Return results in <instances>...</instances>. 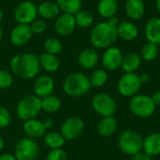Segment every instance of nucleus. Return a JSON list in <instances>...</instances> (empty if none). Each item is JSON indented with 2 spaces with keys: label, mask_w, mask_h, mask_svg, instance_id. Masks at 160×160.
<instances>
[{
  "label": "nucleus",
  "mask_w": 160,
  "mask_h": 160,
  "mask_svg": "<svg viewBox=\"0 0 160 160\" xmlns=\"http://www.w3.org/2000/svg\"><path fill=\"white\" fill-rule=\"evenodd\" d=\"M9 66L12 73L22 80H31L37 77L41 68L38 56L30 52L14 55Z\"/></svg>",
  "instance_id": "f257e3e1"
},
{
  "label": "nucleus",
  "mask_w": 160,
  "mask_h": 160,
  "mask_svg": "<svg viewBox=\"0 0 160 160\" xmlns=\"http://www.w3.org/2000/svg\"><path fill=\"white\" fill-rule=\"evenodd\" d=\"M117 27L108 22H102L94 26L90 32V41L97 49H107L117 39Z\"/></svg>",
  "instance_id": "f03ea898"
},
{
  "label": "nucleus",
  "mask_w": 160,
  "mask_h": 160,
  "mask_svg": "<svg viewBox=\"0 0 160 160\" xmlns=\"http://www.w3.org/2000/svg\"><path fill=\"white\" fill-rule=\"evenodd\" d=\"M89 78L82 72L69 74L63 82V91L69 97H82L91 89Z\"/></svg>",
  "instance_id": "7ed1b4c3"
},
{
  "label": "nucleus",
  "mask_w": 160,
  "mask_h": 160,
  "mask_svg": "<svg viewBox=\"0 0 160 160\" xmlns=\"http://www.w3.org/2000/svg\"><path fill=\"white\" fill-rule=\"evenodd\" d=\"M42 111L41 98L35 94L26 95L21 98L16 107V114L22 121L34 119Z\"/></svg>",
  "instance_id": "20e7f679"
},
{
  "label": "nucleus",
  "mask_w": 160,
  "mask_h": 160,
  "mask_svg": "<svg viewBox=\"0 0 160 160\" xmlns=\"http://www.w3.org/2000/svg\"><path fill=\"white\" fill-rule=\"evenodd\" d=\"M142 142L141 135L133 130H124L118 138L120 150L128 156H135L142 151Z\"/></svg>",
  "instance_id": "39448f33"
},
{
  "label": "nucleus",
  "mask_w": 160,
  "mask_h": 160,
  "mask_svg": "<svg viewBox=\"0 0 160 160\" xmlns=\"http://www.w3.org/2000/svg\"><path fill=\"white\" fill-rule=\"evenodd\" d=\"M129 110L137 117L147 118L155 113L156 105L151 97L135 95L129 101Z\"/></svg>",
  "instance_id": "423d86ee"
},
{
  "label": "nucleus",
  "mask_w": 160,
  "mask_h": 160,
  "mask_svg": "<svg viewBox=\"0 0 160 160\" xmlns=\"http://www.w3.org/2000/svg\"><path fill=\"white\" fill-rule=\"evenodd\" d=\"M92 107L94 111L102 117L113 116L117 110L114 98L107 93H98L92 98Z\"/></svg>",
  "instance_id": "0eeeda50"
},
{
  "label": "nucleus",
  "mask_w": 160,
  "mask_h": 160,
  "mask_svg": "<svg viewBox=\"0 0 160 160\" xmlns=\"http://www.w3.org/2000/svg\"><path fill=\"white\" fill-rule=\"evenodd\" d=\"M38 154L39 146L32 138H22L15 145L14 156L17 160H36Z\"/></svg>",
  "instance_id": "6e6552de"
},
{
  "label": "nucleus",
  "mask_w": 160,
  "mask_h": 160,
  "mask_svg": "<svg viewBox=\"0 0 160 160\" xmlns=\"http://www.w3.org/2000/svg\"><path fill=\"white\" fill-rule=\"evenodd\" d=\"M140 75L136 73H126L118 81V92L124 97H134L142 86Z\"/></svg>",
  "instance_id": "1a4fd4ad"
},
{
  "label": "nucleus",
  "mask_w": 160,
  "mask_h": 160,
  "mask_svg": "<svg viewBox=\"0 0 160 160\" xmlns=\"http://www.w3.org/2000/svg\"><path fill=\"white\" fill-rule=\"evenodd\" d=\"M38 7L32 1H22L14 9V19L18 23L30 24L38 17Z\"/></svg>",
  "instance_id": "9d476101"
},
{
  "label": "nucleus",
  "mask_w": 160,
  "mask_h": 160,
  "mask_svg": "<svg viewBox=\"0 0 160 160\" xmlns=\"http://www.w3.org/2000/svg\"><path fill=\"white\" fill-rule=\"evenodd\" d=\"M84 129V122L80 117H69L61 126V134L66 141H72L81 136Z\"/></svg>",
  "instance_id": "9b49d317"
},
{
  "label": "nucleus",
  "mask_w": 160,
  "mask_h": 160,
  "mask_svg": "<svg viewBox=\"0 0 160 160\" xmlns=\"http://www.w3.org/2000/svg\"><path fill=\"white\" fill-rule=\"evenodd\" d=\"M33 36L30 24L18 23L14 26L9 35L10 43L16 47H22L27 44Z\"/></svg>",
  "instance_id": "f8f14e48"
},
{
  "label": "nucleus",
  "mask_w": 160,
  "mask_h": 160,
  "mask_svg": "<svg viewBox=\"0 0 160 160\" xmlns=\"http://www.w3.org/2000/svg\"><path fill=\"white\" fill-rule=\"evenodd\" d=\"M77 24L74 15L68 13L59 14L54 22V30L57 35L62 37H67L72 34Z\"/></svg>",
  "instance_id": "ddd939ff"
},
{
  "label": "nucleus",
  "mask_w": 160,
  "mask_h": 160,
  "mask_svg": "<svg viewBox=\"0 0 160 160\" xmlns=\"http://www.w3.org/2000/svg\"><path fill=\"white\" fill-rule=\"evenodd\" d=\"M123 56L122 52L118 48L111 46L105 50L102 55V65L108 70H116L121 68Z\"/></svg>",
  "instance_id": "4468645a"
},
{
  "label": "nucleus",
  "mask_w": 160,
  "mask_h": 160,
  "mask_svg": "<svg viewBox=\"0 0 160 160\" xmlns=\"http://www.w3.org/2000/svg\"><path fill=\"white\" fill-rule=\"evenodd\" d=\"M54 90L53 79L49 75H41L38 77L34 82V93L40 98L52 95Z\"/></svg>",
  "instance_id": "2eb2a0df"
},
{
  "label": "nucleus",
  "mask_w": 160,
  "mask_h": 160,
  "mask_svg": "<svg viewBox=\"0 0 160 160\" xmlns=\"http://www.w3.org/2000/svg\"><path fill=\"white\" fill-rule=\"evenodd\" d=\"M98 53L95 49L87 48L82 50L79 56H78V62L79 65L85 69H92L94 68L98 63Z\"/></svg>",
  "instance_id": "dca6fc26"
},
{
  "label": "nucleus",
  "mask_w": 160,
  "mask_h": 160,
  "mask_svg": "<svg viewBox=\"0 0 160 160\" xmlns=\"http://www.w3.org/2000/svg\"><path fill=\"white\" fill-rule=\"evenodd\" d=\"M23 131L27 135V137L32 139H37L43 137L46 132V128L43 123L36 118L27 120L23 123Z\"/></svg>",
  "instance_id": "f3484780"
},
{
  "label": "nucleus",
  "mask_w": 160,
  "mask_h": 160,
  "mask_svg": "<svg viewBox=\"0 0 160 160\" xmlns=\"http://www.w3.org/2000/svg\"><path fill=\"white\" fill-rule=\"evenodd\" d=\"M144 34L148 42L154 44H160V18L155 17L150 19L144 28Z\"/></svg>",
  "instance_id": "a211bd4d"
},
{
  "label": "nucleus",
  "mask_w": 160,
  "mask_h": 160,
  "mask_svg": "<svg viewBox=\"0 0 160 160\" xmlns=\"http://www.w3.org/2000/svg\"><path fill=\"white\" fill-rule=\"evenodd\" d=\"M125 10L128 18L131 20H139L145 13V5L142 0H127L125 3Z\"/></svg>",
  "instance_id": "6ab92c4d"
},
{
  "label": "nucleus",
  "mask_w": 160,
  "mask_h": 160,
  "mask_svg": "<svg viewBox=\"0 0 160 160\" xmlns=\"http://www.w3.org/2000/svg\"><path fill=\"white\" fill-rule=\"evenodd\" d=\"M142 150L152 158L160 155V133L148 135L142 142Z\"/></svg>",
  "instance_id": "aec40b11"
},
{
  "label": "nucleus",
  "mask_w": 160,
  "mask_h": 160,
  "mask_svg": "<svg viewBox=\"0 0 160 160\" xmlns=\"http://www.w3.org/2000/svg\"><path fill=\"white\" fill-rule=\"evenodd\" d=\"M117 35L124 40H134L139 35V29L137 25L131 22H123L117 26Z\"/></svg>",
  "instance_id": "412c9836"
},
{
  "label": "nucleus",
  "mask_w": 160,
  "mask_h": 160,
  "mask_svg": "<svg viewBox=\"0 0 160 160\" xmlns=\"http://www.w3.org/2000/svg\"><path fill=\"white\" fill-rule=\"evenodd\" d=\"M142 65V57L137 52H128L123 56L121 68L126 73H135Z\"/></svg>",
  "instance_id": "4be33fe9"
},
{
  "label": "nucleus",
  "mask_w": 160,
  "mask_h": 160,
  "mask_svg": "<svg viewBox=\"0 0 160 160\" xmlns=\"http://www.w3.org/2000/svg\"><path fill=\"white\" fill-rule=\"evenodd\" d=\"M38 13L43 20H52L57 18L60 14V8L55 2L45 1L38 6Z\"/></svg>",
  "instance_id": "5701e85b"
},
{
  "label": "nucleus",
  "mask_w": 160,
  "mask_h": 160,
  "mask_svg": "<svg viewBox=\"0 0 160 160\" xmlns=\"http://www.w3.org/2000/svg\"><path fill=\"white\" fill-rule=\"evenodd\" d=\"M117 129V121L113 116L102 117L98 125V132L102 137H110Z\"/></svg>",
  "instance_id": "b1692460"
},
{
  "label": "nucleus",
  "mask_w": 160,
  "mask_h": 160,
  "mask_svg": "<svg viewBox=\"0 0 160 160\" xmlns=\"http://www.w3.org/2000/svg\"><path fill=\"white\" fill-rule=\"evenodd\" d=\"M40 68L47 72H55L60 68V59L57 55L43 52L38 56Z\"/></svg>",
  "instance_id": "393cba45"
},
{
  "label": "nucleus",
  "mask_w": 160,
  "mask_h": 160,
  "mask_svg": "<svg viewBox=\"0 0 160 160\" xmlns=\"http://www.w3.org/2000/svg\"><path fill=\"white\" fill-rule=\"evenodd\" d=\"M118 5L116 0H100L98 4V11L99 15L105 19H109L116 14Z\"/></svg>",
  "instance_id": "a878e982"
},
{
  "label": "nucleus",
  "mask_w": 160,
  "mask_h": 160,
  "mask_svg": "<svg viewBox=\"0 0 160 160\" xmlns=\"http://www.w3.org/2000/svg\"><path fill=\"white\" fill-rule=\"evenodd\" d=\"M55 3L63 13L71 15H75L80 11L82 6V0H56Z\"/></svg>",
  "instance_id": "bb28decb"
},
{
  "label": "nucleus",
  "mask_w": 160,
  "mask_h": 160,
  "mask_svg": "<svg viewBox=\"0 0 160 160\" xmlns=\"http://www.w3.org/2000/svg\"><path fill=\"white\" fill-rule=\"evenodd\" d=\"M65 138L61 132L50 131L44 135V142L51 149H59L62 148L65 144Z\"/></svg>",
  "instance_id": "cd10ccee"
},
{
  "label": "nucleus",
  "mask_w": 160,
  "mask_h": 160,
  "mask_svg": "<svg viewBox=\"0 0 160 160\" xmlns=\"http://www.w3.org/2000/svg\"><path fill=\"white\" fill-rule=\"evenodd\" d=\"M61 106H62V102L60 98L56 96L50 95L48 97L41 98L42 111L48 113H53V112H58L61 109Z\"/></svg>",
  "instance_id": "c85d7f7f"
},
{
  "label": "nucleus",
  "mask_w": 160,
  "mask_h": 160,
  "mask_svg": "<svg viewBox=\"0 0 160 160\" xmlns=\"http://www.w3.org/2000/svg\"><path fill=\"white\" fill-rule=\"evenodd\" d=\"M158 52L159 51H158V47L157 44H154L152 42H147L142 46L140 55L142 59L147 62H151L158 57Z\"/></svg>",
  "instance_id": "c756f323"
},
{
  "label": "nucleus",
  "mask_w": 160,
  "mask_h": 160,
  "mask_svg": "<svg viewBox=\"0 0 160 160\" xmlns=\"http://www.w3.org/2000/svg\"><path fill=\"white\" fill-rule=\"evenodd\" d=\"M74 18H75L76 24L82 28H87L91 26L94 22V16L88 10L81 9L74 15Z\"/></svg>",
  "instance_id": "7c9ffc66"
},
{
  "label": "nucleus",
  "mask_w": 160,
  "mask_h": 160,
  "mask_svg": "<svg viewBox=\"0 0 160 160\" xmlns=\"http://www.w3.org/2000/svg\"><path fill=\"white\" fill-rule=\"evenodd\" d=\"M43 48H44L45 52L57 55L62 52L63 44L56 38H48L43 43Z\"/></svg>",
  "instance_id": "2f4dec72"
},
{
  "label": "nucleus",
  "mask_w": 160,
  "mask_h": 160,
  "mask_svg": "<svg viewBox=\"0 0 160 160\" xmlns=\"http://www.w3.org/2000/svg\"><path fill=\"white\" fill-rule=\"evenodd\" d=\"M89 80H90V83L92 87H101L107 82L108 74L106 70L98 68L92 72Z\"/></svg>",
  "instance_id": "473e14b6"
},
{
  "label": "nucleus",
  "mask_w": 160,
  "mask_h": 160,
  "mask_svg": "<svg viewBox=\"0 0 160 160\" xmlns=\"http://www.w3.org/2000/svg\"><path fill=\"white\" fill-rule=\"evenodd\" d=\"M13 77L5 69H0V89H8L12 85Z\"/></svg>",
  "instance_id": "72a5a7b5"
},
{
  "label": "nucleus",
  "mask_w": 160,
  "mask_h": 160,
  "mask_svg": "<svg viewBox=\"0 0 160 160\" xmlns=\"http://www.w3.org/2000/svg\"><path fill=\"white\" fill-rule=\"evenodd\" d=\"M33 34H42L47 30V22L43 19H36L30 23Z\"/></svg>",
  "instance_id": "f704fd0d"
},
{
  "label": "nucleus",
  "mask_w": 160,
  "mask_h": 160,
  "mask_svg": "<svg viewBox=\"0 0 160 160\" xmlns=\"http://www.w3.org/2000/svg\"><path fill=\"white\" fill-rule=\"evenodd\" d=\"M46 160H68V155L66 151L62 148L51 149V151L47 155Z\"/></svg>",
  "instance_id": "c9c22d12"
},
{
  "label": "nucleus",
  "mask_w": 160,
  "mask_h": 160,
  "mask_svg": "<svg viewBox=\"0 0 160 160\" xmlns=\"http://www.w3.org/2000/svg\"><path fill=\"white\" fill-rule=\"evenodd\" d=\"M11 122V115L8 109L0 106V128H5L9 126Z\"/></svg>",
  "instance_id": "e433bc0d"
},
{
  "label": "nucleus",
  "mask_w": 160,
  "mask_h": 160,
  "mask_svg": "<svg viewBox=\"0 0 160 160\" xmlns=\"http://www.w3.org/2000/svg\"><path fill=\"white\" fill-rule=\"evenodd\" d=\"M152 159V157L149 156L148 154L146 153H142V152H140L138 154H136L135 156H133V160H151Z\"/></svg>",
  "instance_id": "4c0bfd02"
},
{
  "label": "nucleus",
  "mask_w": 160,
  "mask_h": 160,
  "mask_svg": "<svg viewBox=\"0 0 160 160\" xmlns=\"http://www.w3.org/2000/svg\"><path fill=\"white\" fill-rule=\"evenodd\" d=\"M42 123H43V125H44L46 130L51 129V128L53 127V125H54V121H53V119H52V118H45V119L42 121Z\"/></svg>",
  "instance_id": "58836bf2"
},
{
  "label": "nucleus",
  "mask_w": 160,
  "mask_h": 160,
  "mask_svg": "<svg viewBox=\"0 0 160 160\" xmlns=\"http://www.w3.org/2000/svg\"><path fill=\"white\" fill-rule=\"evenodd\" d=\"M107 22H108L111 25H112V26H114V27H117L118 24L120 23V22H119V19H118V17H117L116 15H114V16L109 18Z\"/></svg>",
  "instance_id": "ea45409f"
},
{
  "label": "nucleus",
  "mask_w": 160,
  "mask_h": 160,
  "mask_svg": "<svg viewBox=\"0 0 160 160\" xmlns=\"http://www.w3.org/2000/svg\"><path fill=\"white\" fill-rule=\"evenodd\" d=\"M152 98V100L154 101L155 105L158 106V105H160V90L157 91L154 93V95L151 97Z\"/></svg>",
  "instance_id": "a19ab883"
},
{
  "label": "nucleus",
  "mask_w": 160,
  "mask_h": 160,
  "mask_svg": "<svg viewBox=\"0 0 160 160\" xmlns=\"http://www.w3.org/2000/svg\"><path fill=\"white\" fill-rule=\"evenodd\" d=\"M0 160H17L14 155L11 154H3L0 156Z\"/></svg>",
  "instance_id": "79ce46f5"
},
{
  "label": "nucleus",
  "mask_w": 160,
  "mask_h": 160,
  "mask_svg": "<svg viewBox=\"0 0 160 160\" xmlns=\"http://www.w3.org/2000/svg\"><path fill=\"white\" fill-rule=\"evenodd\" d=\"M140 79H141V82L142 83H145V82H148L149 80H150V76L146 73H143L142 75H140Z\"/></svg>",
  "instance_id": "37998d69"
},
{
  "label": "nucleus",
  "mask_w": 160,
  "mask_h": 160,
  "mask_svg": "<svg viewBox=\"0 0 160 160\" xmlns=\"http://www.w3.org/2000/svg\"><path fill=\"white\" fill-rule=\"evenodd\" d=\"M5 148V142L4 140L0 137V151H2Z\"/></svg>",
  "instance_id": "c03bdc74"
},
{
  "label": "nucleus",
  "mask_w": 160,
  "mask_h": 160,
  "mask_svg": "<svg viewBox=\"0 0 160 160\" xmlns=\"http://www.w3.org/2000/svg\"><path fill=\"white\" fill-rule=\"evenodd\" d=\"M156 5H157V8L158 10V12L160 13V0H157L156 1Z\"/></svg>",
  "instance_id": "a18cd8bd"
},
{
  "label": "nucleus",
  "mask_w": 160,
  "mask_h": 160,
  "mask_svg": "<svg viewBox=\"0 0 160 160\" xmlns=\"http://www.w3.org/2000/svg\"><path fill=\"white\" fill-rule=\"evenodd\" d=\"M3 18H4V12H3V10H2V9H0V22H2Z\"/></svg>",
  "instance_id": "49530a36"
},
{
  "label": "nucleus",
  "mask_w": 160,
  "mask_h": 160,
  "mask_svg": "<svg viewBox=\"0 0 160 160\" xmlns=\"http://www.w3.org/2000/svg\"><path fill=\"white\" fill-rule=\"evenodd\" d=\"M2 38H3V30H2V27L0 25V41L2 40Z\"/></svg>",
  "instance_id": "de8ad7c7"
},
{
  "label": "nucleus",
  "mask_w": 160,
  "mask_h": 160,
  "mask_svg": "<svg viewBox=\"0 0 160 160\" xmlns=\"http://www.w3.org/2000/svg\"><path fill=\"white\" fill-rule=\"evenodd\" d=\"M36 160H37V159H36Z\"/></svg>",
  "instance_id": "09e8293b"
}]
</instances>
